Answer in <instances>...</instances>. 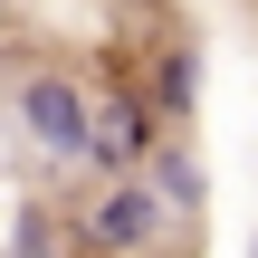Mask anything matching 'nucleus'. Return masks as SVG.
<instances>
[{
    "instance_id": "nucleus-8",
    "label": "nucleus",
    "mask_w": 258,
    "mask_h": 258,
    "mask_svg": "<svg viewBox=\"0 0 258 258\" xmlns=\"http://www.w3.org/2000/svg\"><path fill=\"white\" fill-rule=\"evenodd\" d=\"M249 258H258V249H249Z\"/></svg>"
},
{
    "instance_id": "nucleus-7",
    "label": "nucleus",
    "mask_w": 258,
    "mask_h": 258,
    "mask_svg": "<svg viewBox=\"0 0 258 258\" xmlns=\"http://www.w3.org/2000/svg\"><path fill=\"white\" fill-rule=\"evenodd\" d=\"M0 10H10V0H0Z\"/></svg>"
},
{
    "instance_id": "nucleus-6",
    "label": "nucleus",
    "mask_w": 258,
    "mask_h": 258,
    "mask_svg": "<svg viewBox=\"0 0 258 258\" xmlns=\"http://www.w3.org/2000/svg\"><path fill=\"white\" fill-rule=\"evenodd\" d=\"M10 258H57V211H48V201H29V211H19V230H10Z\"/></svg>"
},
{
    "instance_id": "nucleus-1",
    "label": "nucleus",
    "mask_w": 258,
    "mask_h": 258,
    "mask_svg": "<svg viewBox=\"0 0 258 258\" xmlns=\"http://www.w3.org/2000/svg\"><path fill=\"white\" fill-rule=\"evenodd\" d=\"M172 230H182V220H172V201H163L144 172H115V182L77 211V239H86L96 258H153Z\"/></svg>"
},
{
    "instance_id": "nucleus-5",
    "label": "nucleus",
    "mask_w": 258,
    "mask_h": 258,
    "mask_svg": "<svg viewBox=\"0 0 258 258\" xmlns=\"http://www.w3.org/2000/svg\"><path fill=\"white\" fill-rule=\"evenodd\" d=\"M144 182L172 201V220H182V230H191V220H201V201H211V172H201V153H191L182 134H163V144L144 153Z\"/></svg>"
},
{
    "instance_id": "nucleus-2",
    "label": "nucleus",
    "mask_w": 258,
    "mask_h": 258,
    "mask_svg": "<svg viewBox=\"0 0 258 258\" xmlns=\"http://www.w3.org/2000/svg\"><path fill=\"white\" fill-rule=\"evenodd\" d=\"M10 115H19V134H29L48 163H77V172H86V115H96V96H86L67 67H29V77L10 86Z\"/></svg>"
},
{
    "instance_id": "nucleus-3",
    "label": "nucleus",
    "mask_w": 258,
    "mask_h": 258,
    "mask_svg": "<svg viewBox=\"0 0 258 258\" xmlns=\"http://www.w3.org/2000/svg\"><path fill=\"white\" fill-rule=\"evenodd\" d=\"M163 144V115H153V96L124 77V86H105L96 96V115H86V172H144V153Z\"/></svg>"
},
{
    "instance_id": "nucleus-4",
    "label": "nucleus",
    "mask_w": 258,
    "mask_h": 258,
    "mask_svg": "<svg viewBox=\"0 0 258 258\" xmlns=\"http://www.w3.org/2000/svg\"><path fill=\"white\" fill-rule=\"evenodd\" d=\"M134 86L153 96L163 134H172V124H191V115H201V48H191V38H163V48H144V77H134Z\"/></svg>"
}]
</instances>
